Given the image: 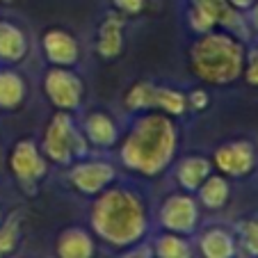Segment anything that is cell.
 <instances>
[{
    "mask_svg": "<svg viewBox=\"0 0 258 258\" xmlns=\"http://www.w3.org/2000/svg\"><path fill=\"white\" fill-rule=\"evenodd\" d=\"M178 151V126L162 112H140L123 140H119V165L144 178H156L174 165Z\"/></svg>",
    "mask_w": 258,
    "mask_h": 258,
    "instance_id": "6da1fadb",
    "label": "cell"
},
{
    "mask_svg": "<svg viewBox=\"0 0 258 258\" xmlns=\"http://www.w3.org/2000/svg\"><path fill=\"white\" fill-rule=\"evenodd\" d=\"M89 224L101 242L114 249L133 247L149 233V206L137 190L112 183L94 197Z\"/></svg>",
    "mask_w": 258,
    "mask_h": 258,
    "instance_id": "7a4b0ae2",
    "label": "cell"
},
{
    "mask_svg": "<svg viewBox=\"0 0 258 258\" xmlns=\"http://www.w3.org/2000/svg\"><path fill=\"white\" fill-rule=\"evenodd\" d=\"M244 41L226 30H210L197 34L187 48L190 71L206 85L226 87L242 78L244 69Z\"/></svg>",
    "mask_w": 258,
    "mask_h": 258,
    "instance_id": "3957f363",
    "label": "cell"
},
{
    "mask_svg": "<svg viewBox=\"0 0 258 258\" xmlns=\"http://www.w3.org/2000/svg\"><path fill=\"white\" fill-rule=\"evenodd\" d=\"M39 149L46 156V160L64 167L73 165L76 160H83L89 153V144L83 131L76 126L71 112H59V110L50 117Z\"/></svg>",
    "mask_w": 258,
    "mask_h": 258,
    "instance_id": "277c9868",
    "label": "cell"
},
{
    "mask_svg": "<svg viewBox=\"0 0 258 258\" xmlns=\"http://www.w3.org/2000/svg\"><path fill=\"white\" fill-rule=\"evenodd\" d=\"M201 222V206L192 192H174L160 201L158 224L162 231L178 235H192Z\"/></svg>",
    "mask_w": 258,
    "mask_h": 258,
    "instance_id": "5b68a950",
    "label": "cell"
},
{
    "mask_svg": "<svg viewBox=\"0 0 258 258\" xmlns=\"http://www.w3.org/2000/svg\"><path fill=\"white\" fill-rule=\"evenodd\" d=\"M44 94L59 112H76L85 101V83L69 67H53L44 73Z\"/></svg>",
    "mask_w": 258,
    "mask_h": 258,
    "instance_id": "8992f818",
    "label": "cell"
},
{
    "mask_svg": "<svg viewBox=\"0 0 258 258\" xmlns=\"http://www.w3.org/2000/svg\"><path fill=\"white\" fill-rule=\"evenodd\" d=\"M210 162H213V169H217V174L226 178H244L256 169V146L249 140L224 142L213 151Z\"/></svg>",
    "mask_w": 258,
    "mask_h": 258,
    "instance_id": "52a82bcc",
    "label": "cell"
},
{
    "mask_svg": "<svg viewBox=\"0 0 258 258\" xmlns=\"http://www.w3.org/2000/svg\"><path fill=\"white\" fill-rule=\"evenodd\" d=\"M69 183L85 197H96L117 180V167L107 160H76L69 165Z\"/></svg>",
    "mask_w": 258,
    "mask_h": 258,
    "instance_id": "ba28073f",
    "label": "cell"
},
{
    "mask_svg": "<svg viewBox=\"0 0 258 258\" xmlns=\"http://www.w3.org/2000/svg\"><path fill=\"white\" fill-rule=\"evenodd\" d=\"M10 167L12 174L16 176V180L25 187H34L48 174V160H46L41 149L32 140L16 142L10 156Z\"/></svg>",
    "mask_w": 258,
    "mask_h": 258,
    "instance_id": "9c48e42d",
    "label": "cell"
},
{
    "mask_svg": "<svg viewBox=\"0 0 258 258\" xmlns=\"http://www.w3.org/2000/svg\"><path fill=\"white\" fill-rule=\"evenodd\" d=\"M96 55L105 62L119 59L126 48V21L119 12H107L96 28V41H94Z\"/></svg>",
    "mask_w": 258,
    "mask_h": 258,
    "instance_id": "30bf717a",
    "label": "cell"
},
{
    "mask_svg": "<svg viewBox=\"0 0 258 258\" xmlns=\"http://www.w3.org/2000/svg\"><path fill=\"white\" fill-rule=\"evenodd\" d=\"M83 135L87 140L89 149H98V151H110L119 144V123L114 121L112 114H107L105 110H92L85 114L83 119Z\"/></svg>",
    "mask_w": 258,
    "mask_h": 258,
    "instance_id": "8fae6325",
    "label": "cell"
},
{
    "mask_svg": "<svg viewBox=\"0 0 258 258\" xmlns=\"http://www.w3.org/2000/svg\"><path fill=\"white\" fill-rule=\"evenodd\" d=\"M190 7H197L204 14H208L217 23V28L235 34L238 39H249L251 28L247 23V16H244V12L233 10L229 5V0H190Z\"/></svg>",
    "mask_w": 258,
    "mask_h": 258,
    "instance_id": "7c38bea8",
    "label": "cell"
},
{
    "mask_svg": "<svg viewBox=\"0 0 258 258\" xmlns=\"http://www.w3.org/2000/svg\"><path fill=\"white\" fill-rule=\"evenodd\" d=\"M41 48L44 55L53 67H76L80 59V44L69 30L50 28L41 37Z\"/></svg>",
    "mask_w": 258,
    "mask_h": 258,
    "instance_id": "4fadbf2b",
    "label": "cell"
},
{
    "mask_svg": "<svg viewBox=\"0 0 258 258\" xmlns=\"http://www.w3.org/2000/svg\"><path fill=\"white\" fill-rule=\"evenodd\" d=\"M213 174V162L206 156H185L180 158L174 165V178L178 183V187L183 192H192L195 195L199 190V185L204 183L208 176Z\"/></svg>",
    "mask_w": 258,
    "mask_h": 258,
    "instance_id": "5bb4252c",
    "label": "cell"
},
{
    "mask_svg": "<svg viewBox=\"0 0 258 258\" xmlns=\"http://www.w3.org/2000/svg\"><path fill=\"white\" fill-rule=\"evenodd\" d=\"M57 258H94L96 256V240L89 231L80 226H69L57 235L55 242Z\"/></svg>",
    "mask_w": 258,
    "mask_h": 258,
    "instance_id": "9a60e30c",
    "label": "cell"
},
{
    "mask_svg": "<svg viewBox=\"0 0 258 258\" xmlns=\"http://www.w3.org/2000/svg\"><path fill=\"white\" fill-rule=\"evenodd\" d=\"M199 253L201 258H235L238 240L229 229L210 226L199 235Z\"/></svg>",
    "mask_w": 258,
    "mask_h": 258,
    "instance_id": "2e32d148",
    "label": "cell"
},
{
    "mask_svg": "<svg viewBox=\"0 0 258 258\" xmlns=\"http://www.w3.org/2000/svg\"><path fill=\"white\" fill-rule=\"evenodd\" d=\"M195 195H197L199 206H204L208 210H222L231 197V183L222 174H210L199 185V190Z\"/></svg>",
    "mask_w": 258,
    "mask_h": 258,
    "instance_id": "e0dca14e",
    "label": "cell"
},
{
    "mask_svg": "<svg viewBox=\"0 0 258 258\" xmlns=\"http://www.w3.org/2000/svg\"><path fill=\"white\" fill-rule=\"evenodd\" d=\"M28 53V39L19 25L0 21V59L3 62H21Z\"/></svg>",
    "mask_w": 258,
    "mask_h": 258,
    "instance_id": "ac0fdd59",
    "label": "cell"
},
{
    "mask_svg": "<svg viewBox=\"0 0 258 258\" xmlns=\"http://www.w3.org/2000/svg\"><path fill=\"white\" fill-rule=\"evenodd\" d=\"M153 258H195V249H192L187 235L169 233L162 231L151 244Z\"/></svg>",
    "mask_w": 258,
    "mask_h": 258,
    "instance_id": "d6986e66",
    "label": "cell"
},
{
    "mask_svg": "<svg viewBox=\"0 0 258 258\" xmlns=\"http://www.w3.org/2000/svg\"><path fill=\"white\" fill-rule=\"evenodd\" d=\"M156 83L151 80H137L123 94V107L133 114L153 112V101H156Z\"/></svg>",
    "mask_w": 258,
    "mask_h": 258,
    "instance_id": "ffe728a7",
    "label": "cell"
},
{
    "mask_svg": "<svg viewBox=\"0 0 258 258\" xmlns=\"http://www.w3.org/2000/svg\"><path fill=\"white\" fill-rule=\"evenodd\" d=\"M153 112H162L171 119H178L187 114V96L185 92H180L176 87H165L158 85L156 87V101H153Z\"/></svg>",
    "mask_w": 258,
    "mask_h": 258,
    "instance_id": "44dd1931",
    "label": "cell"
},
{
    "mask_svg": "<svg viewBox=\"0 0 258 258\" xmlns=\"http://www.w3.org/2000/svg\"><path fill=\"white\" fill-rule=\"evenodd\" d=\"M25 98V83L16 71H0V110H16Z\"/></svg>",
    "mask_w": 258,
    "mask_h": 258,
    "instance_id": "7402d4cb",
    "label": "cell"
},
{
    "mask_svg": "<svg viewBox=\"0 0 258 258\" xmlns=\"http://www.w3.org/2000/svg\"><path fill=\"white\" fill-rule=\"evenodd\" d=\"M19 240H21L19 215L10 217L5 224L0 222V258H7L10 253H14V249L19 247Z\"/></svg>",
    "mask_w": 258,
    "mask_h": 258,
    "instance_id": "603a6c76",
    "label": "cell"
},
{
    "mask_svg": "<svg viewBox=\"0 0 258 258\" xmlns=\"http://www.w3.org/2000/svg\"><path fill=\"white\" fill-rule=\"evenodd\" d=\"M238 233H240V244H242L244 251L251 258H258V215L240 219Z\"/></svg>",
    "mask_w": 258,
    "mask_h": 258,
    "instance_id": "cb8c5ba5",
    "label": "cell"
},
{
    "mask_svg": "<svg viewBox=\"0 0 258 258\" xmlns=\"http://www.w3.org/2000/svg\"><path fill=\"white\" fill-rule=\"evenodd\" d=\"M242 78L249 87L258 89V44L244 53V69H242Z\"/></svg>",
    "mask_w": 258,
    "mask_h": 258,
    "instance_id": "d4e9b609",
    "label": "cell"
},
{
    "mask_svg": "<svg viewBox=\"0 0 258 258\" xmlns=\"http://www.w3.org/2000/svg\"><path fill=\"white\" fill-rule=\"evenodd\" d=\"M112 7L121 16H137L144 12L146 0H112Z\"/></svg>",
    "mask_w": 258,
    "mask_h": 258,
    "instance_id": "484cf974",
    "label": "cell"
},
{
    "mask_svg": "<svg viewBox=\"0 0 258 258\" xmlns=\"http://www.w3.org/2000/svg\"><path fill=\"white\" fill-rule=\"evenodd\" d=\"M185 96H187V110L204 112L210 105V94L206 89H192V92H185Z\"/></svg>",
    "mask_w": 258,
    "mask_h": 258,
    "instance_id": "4316f807",
    "label": "cell"
},
{
    "mask_svg": "<svg viewBox=\"0 0 258 258\" xmlns=\"http://www.w3.org/2000/svg\"><path fill=\"white\" fill-rule=\"evenodd\" d=\"M119 258H153V249H151V244L137 242V244H133V247L123 249V253Z\"/></svg>",
    "mask_w": 258,
    "mask_h": 258,
    "instance_id": "83f0119b",
    "label": "cell"
},
{
    "mask_svg": "<svg viewBox=\"0 0 258 258\" xmlns=\"http://www.w3.org/2000/svg\"><path fill=\"white\" fill-rule=\"evenodd\" d=\"M244 16H247V23H249V28L251 30H256L258 32V3L256 5H251L247 12H244Z\"/></svg>",
    "mask_w": 258,
    "mask_h": 258,
    "instance_id": "f1b7e54d",
    "label": "cell"
},
{
    "mask_svg": "<svg viewBox=\"0 0 258 258\" xmlns=\"http://www.w3.org/2000/svg\"><path fill=\"white\" fill-rule=\"evenodd\" d=\"M258 0H229V5L233 7V10H238V12H247L251 5H256Z\"/></svg>",
    "mask_w": 258,
    "mask_h": 258,
    "instance_id": "f546056e",
    "label": "cell"
},
{
    "mask_svg": "<svg viewBox=\"0 0 258 258\" xmlns=\"http://www.w3.org/2000/svg\"><path fill=\"white\" fill-rule=\"evenodd\" d=\"M0 222H3V213H0Z\"/></svg>",
    "mask_w": 258,
    "mask_h": 258,
    "instance_id": "4dcf8cb0",
    "label": "cell"
}]
</instances>
